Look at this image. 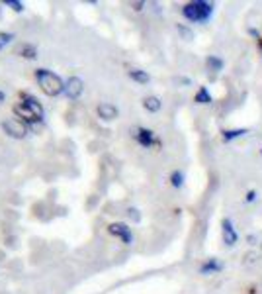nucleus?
Wrapping results in <instances>:
<instances>
[{"instance_id": "nucleus-3", "label": "nucleus", "mask_w": 262, "mask_h": 294, "mask_svg": "<svg viewBox=\"0 0 262 294\" xmlns=\"http://www.w3.org/2000/svg\"><path fill=\"white\" fill-rule=\"evenodd\" d=\"M213 14V4L206 0H194L182 6V16L190 22H208Z\"/></svg>"}, {"instance_id": "nucleus-8", "label": "nucleus", "mask_w": 262, "mask_h": 294, "mask_svg": "<svg viewBox=\"0 0 262 294\" xmlns=\"http://www.w3.org/2000/svg\"><path fill=\"white\" fill-rule=\"evenodd\" d=\"M96 112H98V116H100L102 120H106V122L116 120V118H118V114H120V110H118L114 104H110V102H102V104H98Z\"/></svg>"}, {"instance_id": "nucleus-19", "label": "nucleus", "mask_w": 262, "mask_h": 294, "mask_svg": "<svg viewBox=\"0 0 262 294\" xmlns=\"http://www.w3.org/2000/svg\"><path fill=\"white\" fill-rule=\"evenodd\" d=\"M4 4H6V6H12L14 12H22V10H24V4H22V2H16V0H4Z\"/></svg>"}, {"instance_id": "nucleus-17", "label": "nucleus", "mask_w": 262, "mask_h": 294, "mask_svg": "<svg viewBox=\"0 0 262 294\" xmlns=\"http://www.w3.org/2000/svg\"><path fill=\"white\" fill-rule=\"evenodd\" d=\"M170 183L174 188H180L182 184H184V175H182V171H174L172 175H170Z\"/></svg>"}, {"instance_id": "nucleus-1", "label": "nucleus", "mask_w": 262, "mask_h": 294, "mask_svg": "<svg viewBox=\"0 0 262 294\" xmlns=\"http://www.w3.org/2000/svg\"><path fill=\"white\" fill-rule=\"evenodd\" d=\"M14 116H16L18 120H22V122H26V124H37V122H41L43 120V106L39 104V100L34 98L32 94H22V98H20V102L14 104Z\"/></svg>"}, {"instance_id": "nucleus-5", "label": "nucleus", "mask_w": 262, "mask_h": 294, "mask_svg": "<svg viewBox=\"0 0 262 294\" xmlns=\"http://www.w3.org/2000/svg\"><path fill=\"white\" fill-rule=\"evenodd\" d=\"M108 232L114 236V238H120L125 243V245H129L131 241H133V234H131V228L127 226V224H122V222H114V224H110L108 226Z\"/></svg>"}, {"instance_id": "nucleus-14", "label": "nucleus", "mask_w": 262, "mask_h": 294, "mask_svg": "<svg viewBox=\"0 0 262 294\" xmlns=\"http://www.w3.org/2000/svg\"><path fill=\"white\" fill-rule=\"evenodd\" d=\"M194 100H196L198 104H210V102H211L210 91H208L206 87H200V89H198V92H196V96H194Z\"/></svg>"}, {"instance_id": "nucleus-15", "label": "nucleus", "mask_w": 262, "mask_h": 294, "mask_svg": "<svg viewBox=\"0 0 262 294\" xmlns=\"http://www.w3.org/2000/svg\"><path fill=\"white\" fill-rule=\"evenodd\" d=\"M206 65H208V69H210V71H215V73L223 69V61H221L219 57H215V55L208 57V59H206Z\"/></svg>"}, {"instance_id": "nucleus-4", "label": "nucleus", "mask_w": 262, "mask_h": 294, "mask_svg": "<svg viewBox=\"0 0 262 294\" xmlns=\"http://www.w3.org/2000/svg\"><path fill=\"white\" fill-rule=\"evenodd\" d=\"M2 129H4V133L6 135H10V137H14V139H24L26 135H28V124L26 122H22V120H18V118H10V120H4L2 122Z\"/></svg>"}, {"instance_id": "nucleus-16", "label": "nucleus", "mask_w": 262, "mask_h": 294, "mask_svg": "<svg viewBox=\"0 0 262 294\" xmlns=\"http://www.w3.org/2000/svg\"><path fill=\"white\" fill-rule=\"evenodd\" d=\"M246 129H225L223 131V139L225 141H231V139H235V137H241V135H245Z\"/></svg>"}, {"instance_id": "nucleus-2", "label": "nucleus", "mask_w": 262, "mask_h": 294, "mask_svg": "<svg viewBox=\"0 0 262 294\" xmlns=\"http://www.w3.org/2000/svg\"><path fill=\"white\" fill-rule=\"evenodd\" d=\"M35 81H37L41 92L51 96V98L65 92V81L57 73L49 71V69H35Z\"/></svg>"}, {"instance_id": "nucleus-7", "label": "nucleus", "mask_w": 262, "mask_h": 294, "mask_svg": "<svg viewBox=\"0 0 262 294\" xmlns=\"http://www.w3.org/2000/svg\"><path fill=\"white\" fill-rule=\"evenodd\" d=\"M133 135H135V139L139 141V145H143V147H151L153 143H157L155 133H153L151 129H147V128H137Z\"/></svg>"}, {"instance_id": "nucleus-11", "label": "nucleus", "mask_w": 262, "mask_h": 294, "mask_svg": "<svg viewBox=\"0 0 262 294\" xmlns=\"http://www.w3.org/2000/svg\"><path fill=\"white\" fill-rule=\"evenodd\" d=\"M129 79L131 81H135V83H139V85H147L149 81H151V77L147 71H141V69H129Z\"/></svg>"}, {"instance_id": "nucleus-6", "label": "nucleus", "mask_w": 262, "mask_h": 294, "mask_svg": "<svg viewBox=\"0 0 262 294\" xmlns=\"http://www.w3.org/2000/svg\"><path fill=\"white\" fill-rule=\"evenodd\" d=\"M84 91V83L80 77H69V81L65 83V94L69 100H78L80 94Z\"/></svg>"}, {"instance_id": "nucleus-9", "label": "nucleus", "mask_w": 262, "mask_h": 294, "mask_svg": "<svg viewBox=\"0 0 262 294\" xmlns=\"http://www.w3.org/2000/svg\"><path fill=\"white\" fill-rule=\"evenodd\" d=\"M221 228H223V241H225L227 245H235L237 239H239V236H237V232H235V228H233L231 220L225 218V220L221 222Z\"/></svg>"}, {"instance_id": "nucleus-12", "label": "nucleus", "mask_w": 262, "mask_h": 294, "mask_svg": "<svg viewBox=\"0 0 262 294\" xmlns=\"http://www.w3.org/2000/svg\"><path fill=\"white\" fill-rule=\"evenodd\" d=\"M18 55L32 61V59H37V49H35V45H32V43H22V47L18 49Z\"/></svg>"}, {"instance_id": "nucleus-10", "label": "nucleus", "mask_w": 262, "mask_h": 294, "mask_svg": "<svg viewBox=\"0 0 262 294\" xmlns=\"http://www.w3.org/2000/svg\"><path fill=\"white\" fill-rule=\"evenodd\" d=\"M160 106H162V102H160L158 96H145L143 98V108L147 112H158Z\"/></svg>"}, {"instance_id": "nucleus-13", "label": "nucleus", "mask_w": 262, "mask_h": 294, "mask_svg": "<svg viewBox=\"0 0 262 294\" xmlns=\"http://www.w3.org/2000/svg\"><path fill=\"white\" fill-rule=\"evenodd\" d=\"M200 271H202L204 275H208V273H215V271H221V263H219L217 259H208V261L200 267Z\"/></svg>"}, {"instance_id": "nucleus-21", "label": "nucleus", "mask_w": 262, "mask_h": 294, "mask_svg": "<svg viewBox=\"0 0 262 294\" xmlns=\"http://www.w3.org/2000/svg\"><path fill=\"white\" fill-rule=\"evenodd\" d=\"M131 6H133V8H135V10H141V8H143V6H145V2H133V4H131Z\"/></svg>"}, {"instance_id": "nucleus-20", "label": "nucleus", "mask_w": 262, "mask_h": 294, "mask_svg": "<svg viewBox=\"0 0 262 294\" xmlns=\"http://www.w3.org/2000/svg\"><path fill=\"white\" fill-rule=\"evenodd\" d=\"M254 198H256V192H254V190H250V192L246 194V202H252Z\"/></svg>"}, {"instance_id": "nucleus-22", "label": "nucleus", "mask_w": 262, "mask_h": 294, "mask_svg": "<svg viewBox=\"0 0 262 294\" xmlns=\"http://www.w3.org/2000/svg\"><path fill=\"white\" fill-rule=\"evenodd\" d=\"M4 98H6V94H4V92L0 91V104H2V102H4Z\"/></svg>"}, {"instance_id": "nucleus-18", "label": "nucleus", "mask_w": 262, "mask_h": 294, "mask_svg": "<svg viewBox=\"0 0 262 294\" xmlns=\"http://www.w3.org/2000/svg\"><path fill=\"white\" fill-rule=\"evenodd\" d=\"M14 37H16V36H14L12 32H0V49H2L4 45H8V43H10Z\"/></svg>"}]
</instances>
